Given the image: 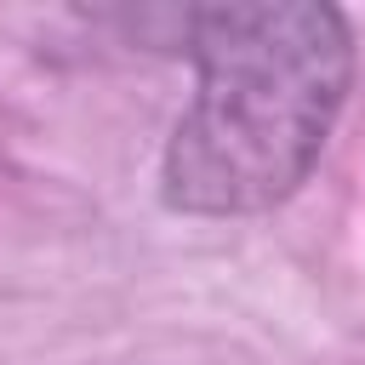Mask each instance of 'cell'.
Wrapping results in <instances>:
<instances>
[{
    "instance_id": "1",
    "label": "cell",
    "mask_w": 365,
    "mask_h": 365,
    "mask_svg": "<svg viewBox=\"0 0 365 365\" xmlns=\"http://www.w3.org/2000/svg\"><path fill=\"white\" fill-rule=\"evenodd\" d=\"M200 91L177 120L160 194L194 217L279 205L319 160L348 97L354 40L336 6L257 0L182 11Z\"/></svg>"
}]
</instances>
